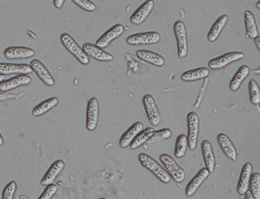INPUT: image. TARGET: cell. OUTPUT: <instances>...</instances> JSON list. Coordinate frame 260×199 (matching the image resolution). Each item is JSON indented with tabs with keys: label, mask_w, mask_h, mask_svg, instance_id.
<instances>
[{
	"label": "cell",
	"mask_w": 260,
	"mask_h": 199,
	"mask_svg": "<svg viewBox=\"0 0 260 199\" xmlns=\"http://www.w3.org/2000/svg\"><path fill=\"white\" fill-rule=\"evenodd\" d=\"M137 57L141 61H143L147 64H150L155 67L161 68L165 65V59L162 55H159L158 53H155L148 50H138L137 51Z\"/></svg>",
	"instance_id": "d6986e66"
},
{
	"label": "cell",
	"mask_w": 260,
	"mask_h": 199,
	"mask_svg": "<svg viewBox=\"0 0 260 199\" xmlns=\"http://www.w3.org/2000/svg\"><path fill=\"white\" fill-rule=\"evenodd\" d=\"M36 55L35 50L28 47H8L4 50V57L8 60L29 59Z\"/></svg>",
	"instance_id": "9a60e30c"
},
{
	"label": "cell",
	"mask_w": 260,
	"mask_h": 199,
	"mask_svg": "<svg viewBox=\"0 0 260 199\" xmlns=\"http://www.w3.org/2000/svg\"><path fill=\"white\" fill-rule=\"evenodd\" d=\"M250 73V70L248 66H242L239 68V70H237L235 75L233 76V78L230 81V89L233 92L238 91L242 84L246 80V78H248V75Z\"/></svg>",
	"instance_id": "d4e9b609"
},
{
	"label": "cell",
	"mask_w": 260,
	"mask_h": 199,
	"mask_svg": "<svg viewBox=\"0 0 260 199\" xmlns=\"http://www.w3.org/2000/svg\"><path fill=\"white\" fill-rule=\"evenodd\" d=\"M58 191V187L54 184L48 185L46 186L45 190L43 191V193L39 196V199H51L54 197V195L57 193Z\"/></svg>",
	"instance_id": "d590c367"
},
{
	"label": "cell",
	"mask_w": 260,
	"mask_h": 199,
	"mask_svg": "<svg viewBox=\"0 0 260 199\" xmlns=\"http://www.w3.org/2000/svg\"><path fill=\"white\" fill-rule=\"evenodd\" d=\"M60 42L73 57L82 65H88L90 63V57L84 52L82 47L73 39V37L69 34H62L60 35Z\"/></svg>",
	"instance_id": "7a4b0ae2"
},
{
	"label": "cell",
	"mask_w": 260,
	"mask_h": 199,
	"mask_svg": "<svg viewBox=\"0 0 260 199\" xmlns=\"http://www.w3.org/2000/svg\"><path fill=\"white\" fill-rule=\"evenodd\" d=\"M187 143L188 148L194 151L198 145V138L200 132V118L196 112H190L187 116Z\"/></svg>",
	"instance_id": "5b68a950"
},
{
	"label": "cell",
	"mask_w": 260,
	"mask_h": 199,
	"mask_svg": "<svg viewBox=\"0 0 260 199\" xmlns=\"http://www.w3.org/2000/svg\"><path fill=\"white\" fill-rule=\"evenodd\" d=\"M76 6L86 12H94L96 9L95 3L91 0H71Z\"/></svg>",
	"instance_id": "836d02e7"
},
{
	"label": "cell",
	"mask_w": 260,
	"mask_h": 199,
	"mask_svg": "<svg viewBox=\"0 0 260 199\" xmlns=\"http://www.w3.org/2000/svg\"><path fill=\"white\" fill-rule=\"evenodd\" d=\"M248 94H249V101H250V103L252 105H259V84L255 81L254 79L249 80V83H248Z\"/></svg>",
	"instance_id": "4dcf8cb0"
},
{
	"label": "cell",
	"mask_w": 260,
	"mask_h": 199,
	"mask_svg": "<svg viewBox=\"0 0 260 199\" xmlns=\"http://www.w3.org/2000/svg\"><path fill=\"white\" fill-rule=\"evenodd\" d=\"M100 121V103L96 98H92L86 110V128L90 132L95 131Z\"/></svg>",
	"instance_id": "ba28073f"
},
{
	"label": "cell",
	"mask_w": 260,
	"mask_h": 199,
	"mask_svg": "<svg viewBox=\"0 0 260 199\" xmlns=\"http://www.w3.org/2000/svg\"><path fill=\"white\" fill-rule=\"evenodd\" d=\"M142 103L143 106L146 112V116L148 118V121L151 123L153 126H158L161 123L162 117L160 110L158 108V105L156 104L153 97L150 94H146L142 98Z\"/></svg>",
	"instance_id": "8992f818"
},
{
	"label": "cell",
	"mask_w": 260,
	"mask_h": 199,
	"mask_svg": "<svg viewBox=\"0 0 260 199\" xmlns=\"http://www.w3.org/2000/svg\"><path fill=\"white\" fill-rule=\"evenodd\" d=\"M173 136L172 130L169 128H164L159 131H154L152 136L147 140V143L153 144V143H158V141H163V140H169Z\"/></svg>",
	"instance_id": "d6a6232c"
},
{
	"label": "cell",
	"mask_w": 260,
	"mask_h": 199,
	"mask_svg": "<svg viewBox=\"0 0 260 199\" xmlns=\"http://www.w3.org/2000/svg\"><path fill=\"white\" fill-rule=\"evenodd\" d=\"M245 57L244 53L241 52H230L222 56L213 59L209 62V68L212 70H222L232 63L238 62Z\"/></svg>",
	"instance_id": "9c48e42d"
},
{
	"label": "cell",
	"mask_w": 260,
	"mask_h": 199,
	"mask_svg": "<svg viewBox=\"0 0 260 199\" xmlns=\"http://www.w3.org/2000/svg\"><path fill=\"white\" fill-rule=\"evenodd\" d=\"M17 190V184L15 181L10 182L6 187H4L2 192V199H14Z\"/></svg>",
	"instance_id": "e575fe53"
},
{
	"label": "cell",
	"mask_w": 260,
	"mask_h": 199,
	"mask_svg": "<svg viewBox=\"0 0 260 199\" xmlns=\"http://www.w3.org/2000/svg\"><path fill=\"white\" fill-rule=\"evenodd\" d=\"M139 160L142 164V167L147 169L151 172L160 182L164 184H169L172 181V177L166 171L165 168L158 163L153 157L149 156L148 154L141 153L139 155Z\"/></svg>",
	"instance_id": "6da1fadb"
},
{
	"label": "cell",
	"mask_w": 260,
	"mask_h": 199,
	"mask_svg": "<svg viewBox=\"0 0 260 199\" xmlns=\"http://www.w3.org/2000/svg\"><path fill=\"white\" fill-rule=\"evenodd\" d=\"M124 32H125L124 25L121 23H117L114 26H112L111 29H109L105 35H102L96 40L95 45L102 49L107 48L114 40H116L121 35H123Z\"/></svg>",
	"instance_id": "30bf717a"
},
{
	"label": "cell",
	"mask_w": 260,
	"mask_h": 199,
	"mask_svg": "<svg viewBox=\"0 0 260 199\" xmlns=\"http://www.w3.org/2000/svg\"><path fill=\"white\" fill-rule=\"evenodd\" d=\"M174 34L178 44V58H185L188 55V38L185 23L177 21L174 24Z\"/></svg>",
	"instance_id": "3957f363"
},
{
	"label": "cell",
	"mask_w": 260,
	"mask_h": 199,
	"mask_svg": "<svg viewBox=\"0 0 260 199\" xmlns=\"http://www.w3.org/2000/svg\"><path fill=\"white\" fill-rule=\"evenodd\" d=\"M202 154H203V158L205 161L206 168L213 173L215 169V156H214V152H213V146L211 144V141L208 140H203L201 145Z\"/></svg>",
	"instance_id": "ffe728a7"
},
{
	"label": "cell",
	"mask_w": 260,
	"mask_h": 199,
	"mask_svg": "<svg viewBox=\"0 0 260 199\" xmlns=\"http://www.w3.org/2000/svg\"><path fill=\"white\" fill-rule=\"evenodd\" d=\"M245 24H246V30H247V36L254 39L259 35L258 32V26L255 21V18L253 14L250 11L245 12Z\"/></svg>",
	"instance_id": "83f0119b"
},
{
	"label": "cell",
	"mask_w": 260,
	"mask_h": 199,
	"mask_svg": "<svg viewBox=\"0 0 260 199\" xmlns=\"http://www.w3.org/2000/svg\"><path fill=\"white\" fill-rule=\"evenodd\" d=\"M31 83V77L27 74H16V76L0 82V92H8L19 87L27 86Z\"/></svg>",
	"instance_id": "8fae6325"
},
{
	"label": "cell",
	"mask_w": 260,
	"mask_h": 199,
	"mask_svg": "<svg viewBox=\"0 0 260 199\" xmlns=\"http://www.w3.org/2000/svg\"><path fill=\"white\" fill-rule=\"evenodd\" d=\"M30 67L34 72H36L38 78L43 82L47 86H54L55 85V79L53 78L52 74L47 70V68L41 63L39 60H34L30 63Z\"/></svg>",
	"instance_id": "e0dca14e"
},
{
	"label": "cell",
	"mask_w": 260,
	"mask_h": 199,
	"mask_svg": "<svg viewBox=\"0 0 260 199\" xmlns=\"http://www.w3.org/2000/svg\"><path fill=\"white\" fill-rule=\"evenodd\" d=\"M32 72L30 65L22 64V65H15V64H5L0 63V74L3 75H10V74H29Z\"/></svg>",
	"instance_id": "ac0fdd59"
},
{
	"label": "cell",
	"mask_w": 260,
	"mask_h": 199,
	"mask_svg": "<svg viewBox=\"0 0 260 199\" xmlns=\"http://www.w3.org/2000/svg\"><path fill=\"white\" fill-rule=\"evenodd\" d=\"M83 50L84 52L91 58L94 59L98 62L101 63H107V62H111L113 60V56L109 53L106 52L104 49L100 48V47L91 44V43H85L83 45Z\"/></svg>",
	"instance_id": "5bb4252c"
},
{
	"label": "cell",
	"mask_w": 260,
	"mask_h": 199,
	"mask_svg": "<svg viewBox=\"0 0 260 199\" xmlns=\"http://www.w3.org/2000/svg\"><path fill=\"white\" fill-rule=\"evenodd\" d=\"M66 0H54V5L57 9H61Z\"/></svg>",
	"instance_id": "8d00e7d4"
},
{
	"label": "cell",
	"mask_w": 260,
	"mask_h": 199,
	"mask_svg": "<svg viewBox=\"0 0 260 199\" xmlns=\"http://www.w3.org/2000/svg\"><path fill=\"white\" fill-rule=\"evenodd\" d=\"M63 168H64V162L62 160L55 161L49 168L47 173L42 178L40 184L44 187H46L48 185H51V184H54L56 179L62 172Z\"/></svg>",
	"instance_id": "44dd1931"
},
{
	"label": "cell",
	"mask_w": 260,
	"mask_h": 199,
	"mask_svg": "<svg viewBox=\"0 0 260 199\" xmlns=\"http://www.w3.org/2000/svg\"><path fill=\"white\" fill-rule=\"evenodd\" d=\"M254 43H255V46L257 48V50L259 51L260 49V36L258 35L257 37L254 38Z\"/></svg>",
	"instance_id": "74e56055"
},
{
	"label": "cell",
	"mask_w": 260,
	"mask_h": 199,
	"mask_svg": "<svg viewBox=\"0 0 260 199\" xmlns=\"http://www.w3.org/2000/svg\"><path fill=\"white\" fill-rule=\"evenodd\" d=\"M5 76H6V75H3V74H0V82L3 81V80H4V78H5Z\"/></svg>",
	"instance_id": "ab89813d"
},
{
	"label": "cell",
	"mask_w": 260,
	"mask_h": 199,
	"mask_svg": "<svg viewBox=\"0 0 260 199\" xmlns=\"http://www.w3.org/2000/svg\"><path fill=\"white\" fill-rule=\"evenodd\" d=\"M244 195H245V198L246 199H254L253 198V196H252V194H251V192H250L249 190H248Z\"/></svg>",
	"instance_id": "f35d334b"
},
{
	"label": "cell",
	"mask_w": 260,
	"mask_h": 199,
	"mask_svg": "<svg viewBox=\"0 0 260 199\" xmlns=\"http://www.w3.org/2000/svg\"><path fill=\"white\" fill-rule=\"evenodd\" d=\"M210 75V70L207 68H199L195 70H187L181 75V79L185 82L197 81L207 78Z\"/></svg>",
	"instance_id": "4316f807"
},
{
	"label": "cell",
	"mask_w": 260,
	"mask_h": 199,
	"mask_svg": "<svg viewBox=\"0 0 260 199\" xmlns=\"http://www.w3.org/2000/svg\"><path fill=\"white\" fill-rule=\"evenodd\" d=\"M248 190L251 192L254 199L260 198V174L253 173L250 176Z\"/></svg>",
	"instance_id": "1f68e13d"
},
{
	"label": "cell",
	"mask_w": 260,
	"mask_h": 199,
	"mask_svg": "<svg viewBox=\"0 0 260 199\" xmlns=\"http://www.w3.org/2000/svg\"><path fill=\"white\" fill-rule=\"evenodd\" d=\"M153 9V0H146L137 9V11L133 14V16L131 17V23L134 25H141L148 19Z\"/></svg>",
	"instance_id": "7c38bea8"
},
{
	"label": "cell",
	"mask_w": 260,
	"mask_h": 199,
	"mask_svg": "<svg viewBox=\"0 0 260 199\" xmlns=\"http://www.w3.org/2000/svg\"><path fill=\"white\" fill-rule=\"evenodd\" d=\"M256 7H257V8H258V9H259V8H260V1H258V2H257V3H256Z\"/></svg>",
	"instance_id": "b9f144b4"
},
{
	"label": "cell",
	"mask_w": 260,
	"mask_h": 199,
	"mask_svg": "<svg viewBox=\"0 0 260 199\" xmlns=\"http://www.w3.org/2000/svg\"><path fill=\"white\" fill-rule=\"evenodd\" d=\"M217 144L220 148V150L223 152L225 156L233 161H236L238 158V152H237L236 147L234 143L231 140V139L224 134L220 133L217 136Z\"/></svg>",
	"instance_id": "4fadbf2b"
},
{
	"label": "cell",
	"mask_w": 260,
	"mask_h": 199,
	"mask_svg": "<svg viewBox=\"0 0 260 199\" xmlns=\"http://www.w3.org/2000/svg\"><path fill=\"white\" fill-rule=\"evenodd\" d=\"M210 174H211V172L207 168H202L201 170L197 173V175L195 176L190 181L189 184L187 185L186 189H185L186 196L187 197L193 196L198 191V189L203 185V183L209 178Z\"/></svg>",
	"instance_id": "2e32d148"
},
{
	"label": "cell",
	"mask_w": 260,
	"mask_h": 199,
	"mask_svg": "<svg viewBox=\"0 0 260 199\" xmlns=\"http://www.w3.org/2000/svg\"><path fill=\"white\" fill-rule=\"evenodd\" d=\"M252 174V166L250 163H246L244 165L240 179L238 182V187H237V191L239 195H244L248 190L249 187V180L250 176Z\"/></svg>",
	"instance_id": "603a6c76"
},
{
	"label": "cell",
	"mask_w": 260,
	"mask_h": 199,
	"mask_svg": "<svg viewBox=\"0 0 260 199\" xmlns=\"http://www.w3.org/2000/svg\"><path fill=\"white\" fill-rule=\"evenodd\" d=\"M143 130V124L142 122H136L134 123L130 128L128 129L120 138V147L122 149H127L133 140L138 136L139 133H141Z\"/></svg>",
	"instance_id": "7402d4cb"
},
{
	"label": "cell",
	"mask_w": 260,
	"mask_h": 199,
	"mask_svg": "<svg viewBox=\"0 0 260 199\" xmlns=\"http://www.w3.org/2000/svg\"><path fill=\"white\" fill-rule=\"evenodd\" d=\"M153 128H146L142 130L141 133L138 134V136L133 140L131 144V149L132 150H138L141 147H142L145 143H147V140H149V138L152 136L154 133Z\"/></svg>",
	"instance_id": "f1b7e54d"
},
{
	"label": "cell",
	"mask_w": 260,
	"mask_h": 199,
	"mask_svg": "<svg viewBox=\"0 0 260 199\" xmlns=\"http://www.w3.org/2000/svg\"><path fill=\"white\" fill-rule=\"evenodd\" d=\"M59 104V99L56 97L50 98L39 105H36V107L32 109V116L35 117H40L44 115H46L51 109L56 107Z\"/></svg>",
	"instance_id": "484cf974"
},
{
	"label": "cell",
	"mask_w": 260,
	"mask_h": 199,
	"mask_svg": "<svg viewBox=\"0 0 260 199\" xmlns=\"http://www.w3.org/2000/svg\"><path fill=\"white\" fill-rule=\"evenodd\" d=\"M3 145V138H2V136H1V134H0V147Z\"/></svg>",
	"instance_id": "60d3db41"
},
{
	"label": "cell",
	"mask_w": 260,
	"mask_h": 199,
	"mask_svg": "<svg viewBox=\"0 0 260 199\" xmlns=\"http://www.w3.org/2000/svg\"><path fill=\"white\" fill-rule=\"evenodd\" d=\"M188 143H187V136L181 134L178 136L176 141V149H175V156L177 158H183L187 152Z\"/></svg>",
	"instance_id": "f546056e"
},
{
	"label": "cell",
	"mask_w": 260,
	"mask_h": 199,
	"mask_svg": "<svg viewBox=\"0 0 260 199\" xmlns=\"http://www.w3.org/2000/svg\"><path fill=\"white\" fill-rule=\"evenodd\" d=\"M161 40V35L156 32H146L142 34L130 35L127 38V43L133 46L140 45H154L159 43Z\"/></svg>",
	"instance_id": "52a82bcc"
},
{
	"label": "cell",
	"mask_w": 260,
	"mask_h": 199,
	"mask_svg": "<svg viewBox=\"0 0 260 199\" xmlns=\"http://www.w3.org/2000/svg\"><path fill=\"white\" fill-rule=\"evenodd\" d=\"M160 160L163 164L166 171L171 175L172 179L175 182L179 184V183H183L185 181L186 172L176 162V160L172 156L164 153L160 156Z\"/></svg>",
	"instance_id": "277c9868"
},
{
	"label": "cell",
	"mask_w": 260,
	"mask_h": 199,
	"mask_svg": "<svg viewBox=\"0 0 260 199\" xmlns=\"http://www.w3.org/2000/svg\"><path fill=\"white\" fill-rule=\"evenodd\" d=\"M228 22V16L227 15H222L220 16L213 24V26L211 27L209 34H208V40L210 42H214L216 41L219 36L221 35V33L223 32V30Z\"/></svg>",
	"instance_id": "cb8c5ba5"
}]
</instances>
